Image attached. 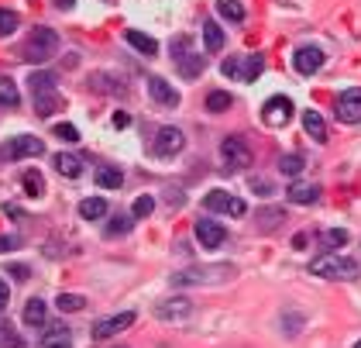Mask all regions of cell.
<instances>
[{
  "mask_svg": "<svg viewBox=\"0 0 361 348\" xmlns=\"http://www.w3.org/2000/svg\"><path fill=\"white\" fill-rule=\"evenodd\" d=\"M0 348H24V338L7 321H0Z\"/></svg>",
  "mask_w": 361,
  "mask_h": 348,
  "instance_id": "obj_35",
  "label": "cell"
},
{
  "mask_svg": "<svg viewBox=\"0 0 361 348\" xmlns=\"http://www.w3.org/2000/svg\"><path fill=\"white\" fill-rule=\"evenodd\" d=\"M55 307L62 314H76V310H86V297H80V293H59Z\"/></svg>",
  "mask_w": 361,
  "mask_h": 348,
  "instance_id": "obj_31",
  "label": "cell"
},
{
  "mask_svg": "<svg viewBox=\"0 0 361 348\" xmlns=\"http://www.w3.org/2000/svg\"><path fill=\"white\" fill-rule=\"evenodd\" d=\"M262 55H241V59H227L224 66H220V73L224 76H238L244 83H255L258 76H262Z\"/></svg>",
  "mask_w": 361,
  "mask_h": 348,
  "instance_id": "obj_10",
  "label": "cell"
},
{
  "mask_svg": "<svg viewBox=\"0 0 361 348\" xmlns=\"http://www.w3.org/2000/svg\"><path fill=\"white\" fill-rule=\"evenodd\" d=\"M190 314H193V304L186 297H169V300H162L155 307V317H159L162 324H183Z\"/></svg>",
  "mask_w": 361,
  "mask_h": 348,
  "instance_id": "obj_12",
  "label": "cell"
},
{
  "mask_svg": "<svg viewBox=\"0 0 361 348\" xmlns=\"http://www.w3.org/2000/svg\"><path fill=\"white\" fill-rule=\"evenodd\" d=\"M227 107H231V93H227V90H210V97H206V111L220 114V111H227Z\"/></svg>",
  "mask_w": 361,
  "mask_h": 348,
  "instance_id": "obj_34",
  "label": "cell"
},
{
  "mask_svg": "<svg viewBox=\"0 0 361 348\" xmlns=\"http://www.w3.org/2000/svg\"><path fill=\"white\" fill-rule=\"evenodd\" d=\"M292 114H296V107H292V100L279 93V97H269L265 100V107H262V121L269 125V128H282V125H289L292 121Z\"/></svg>",
  "mask_w": 361,
  "mask_h": 348,
  "instance_id": "obj_9",
  "label": "cell"
},
{
  "mask_svg": "<svg viewBox=\"0 0 361 348\" xmlns=\"http://www.w3.org/2000/svg\"><path fill=\"white\" fill-rule=\"evenodd\" d=\"M55 52H59V32L48 28V25L31 28V35L21 45V59H24V62H48Z\"/></svg>",
  "mask_w": 361,
  "mask_h": 348,
  "instance_id": "obj_2",
  "label": "cell"
},
{
  "mask_svg": "<svg viewBox=\"0 0 361 348\" xmlns=\"http://www.w3.org/2000/svg\"><path fill=\"white\" fill-rule=\"evenodd\" d=\"M355 348H361V342H358V345H355Z\"/></svg>",
  "mask_w": 361,
  "mask_h": 348,
  "instance_id": "obj_46",
  "label": "cell"
},
{
  "mask_svg": "<svg viewBox=\"0 0 361 348\" xmlns=\"http://www.w3.org/2000/svg\"><path fill=\"white\" fill-rule=\"evenodd\" d=\"M97 183H100L104 190H120V186H124V173H120L118 166H100V169H97Z\"/></svg>",
  "mask_w": 361,
  "mask_h": 348,
  "instance_id": "obj_25",
  "label": "cell"
},
{
  "mask_svg": "<svg viewBox=\"0 0 361 348\" xmlns=\"http://www.w3.org/2000/svg\"><path fill=\"white\" fill-rule=\"evenodd\" d=\"M21 104V93H17V87H14V80L10 76H0V107H17Z\"/></svg>",
  "mask_w": 361,
  "mask_h": 348,
  "instance_id": "obj_27",
  "label": "cell"
},
{
  "mask_svg": "<svg viewBox=\"0 0 361 348\" xmlns=\"http://www.w3.org/2000/svg\"><path fill=\"white\" fill-rule=\"evenodd\" d=\"M292 66H296V73H299V76H313V73H320L323 52L317 48V45H303V48H296Z\"/></svg>",
  "mask_w": 361,
  "mask_h": 348,
  "instance_id": "obj_14",
  "label": "cell"
},
{
  "mask_svg": "<svg viewBox=\"0 0 361 348\" xmlns=\"http://www.w3.org/2000/svg\"><path fill=\"white\" fill-rule=\"evenodd\" d=\"M7 304H10V283H3V279H0V310H3Z\"/></svg>",
  "mask_w": 361,
  "mask_h": 348,
  "instance_id": "obj_42",
  "label": "cell"
},
{
  "mask_svg": "<svg viewBox=\"0 0 361 348\" xmlns=\"http://www.w3.org/2000/svg\"><path fill=\"white\" fill-rule=\"evenodd\" d=\"M45 317H48V307H45V300L31 297V300L24 304V314H21V321H24L28 328H41V324H45Z\"/></svg>",
  "mask_w": 361,
  "mask_h": 348,
  "instance_id": "obj_21",
  "label": "cell"
},
{
  "mask_svg": "<svg viewBox=\"0 0 361 348\" xmlns=\"http://www.w3.org/2000/svg\"><path fill=\"white\" fill-rule=\"evenodd\" d=\"M41 145L35 134H17V138H10V141H3V148H0V159L3 162H17V159H35L41 155Z\"/></svg>",
  "mask_w": 361,
  "mask_h": 348,
  "instance_id": "obj_8",
  "label": "cell"
},
{
  "mask_svg": "<svg viewBox=\"0 0 361 348\" xmlns=\"http://www.w3.org/2000/svg\"><path fill=\"white\" fill-rule=\"evenodd\" d=\"M28 87H31V93H35V111H38L41 118H48V114H55V111L62 107L55 73H48V69H35V73L28 76Z\"/></svg>",
  "mask_w": 361,
  "mask_h": 348,
  "instance_id": "obj_1",
  "label": "cell"
},
{
  "mask_svg": "<svg viewBox=\"0 0 361 348\" xmlns=\"http://www.w3.org/2000/svg\"><path fill=\"white\" fill-rule=\"evenodd\" d=\"M183 145H186V138H183V131L179 128H162L159 134H155V155H162V159L179 155Z\"/></svg>",
  "mask_w": 361,
  "mask_h": 348,
  "instance_id": "obj_16",
  "label": "cell"
},
{
  "mask_svg": "<svg viewBox=\"0 0 361 348\" xmlns=\"http://www.w3.org/2000/svg\"><path fill=\"white\" fill-rule=\"evenodd\" d=\"M303 166H306V159L296 155V152H285V155L279 159V173H285V176H299L303 173Z\"/></svg>",
  "mask_w": 361,
  "mask_h": 348,
  "instance_id": "obj_32",
  "label": "cell"
},
{
  "mask_svg": "<svg viewBox=\"0 0 361 348\" xmlns=\"http://www.w3.org/2000/svg\"><path fill=\"white\" fill-rule=\"evenodd\" d=\"M38 348H73V335H69V328H66V324H52V328L41 335Z\"/></svg>",
  "mask_w": 361,
  "mask_h": 348,
  "instance_id": "obj_19",
  "label": "cell"
},
{
  "mask_svg": "<svg viewBox=\"0 0 361 348\" xmlns=\"http://www.w3.org/2000/svg\"><path fill=\"white\" fill-rule=\"evenodd\" d=\"M251 190H255V193H272V183H265V179H251Z\"/></svg>",
  "mask_w": 361,
  "mask_h": 348,
  "instance_id": "obj_43",
  "label": "cell"
},
{
  "mask_svg": "<svg viewBox=\"0 0 361 348\" xmlns=\"http://www.w3.org/2000/svg\"><path fill=\"white\" fill-rule=\"evenodd\" d=\"M282 221H285V214H282V211H265V214H258V228H265V231H276Z\"/></svg>",
  "mask_w": 361,
  "mask_h": 348,
  "instance_id": "obj_38",
  "label": "cell"
},
{
  "mask_svg": "<svg viewBox=\"0 0 361 348\" xmlns=\"http://www.w3.org/2000/svg\"><path fill=\"white\" fill-rule=\"evenodd\" d=\"M131 324H134V310H120V314H111V317H100V321H93V342L114 338L120 331H127Z\"/></svg>",
  "mask_w": 361,
  "mask_h": 348,
  "instance_id": "obj_11",
  "label": "cell"
},
{
  "mask_svg": "<svg viewBox=\"0 0 361 348\" xmlns=\"http://www.w3.org/2000/svg\"><path fill=\"white\" fill-rule=\"evenodd\" d=\"M111 125H114V128H118V131H124V128H127V125H131V114H127V111H114V118H111Z\"/></svg>",
  "mask_w": 361,
  "mask_h": 348,
  "instance_id": "obj_41",
  "label": "cell"
},
{
  "mask_svg": "<svg viewBox=\"0 0 361 348\" xmlns=\"http://www.w3.org/2000/svg\"><path fill=\"white\" fill-rule=\"evenodd\" d=\"M21 249V238L17 235H0V252H14Z\"/></svg>",
  "mask_w": 361,
  "mask_h": 348,
  "instance_id": "obj_40",
  "label": "cell"
},
{
  "mask_svg": "<svg viewBox=\"0 0 361 348\" xmlns=\"http://www.w3.org/2000/svg\"><path fill=\"white\" fill-rule=\"evenodd\" d=\"M320 183H289V190H285V197L289 200H296V204H303V207H310V204H317L320 200Z\"/></svg>",
  "mask_w": 361,
  "mask_h": 348,
  "instance_id": "obj_17",
  "label": "cell"
},
{
  "mask_svg": "<svg viewBox=\"0 0 361 348\" xmlns=\"http://www.w3.org/2000/svg\"><path fill=\"white\" fill-rule=\"evenodd\" d=\"M234 276V265H190V269H179L172 276L176 286H217V283H227Z\"/></svg>",
  "mask_w": 361,
  "mask_h": 348,
  "instance_id": "obj_3",
  "label": "cell"
},
{
  "mask_svg": "<svg viewBox=\"0 0 361 348\" xmlns=\"http://www.w3.org/2000/svg\"><path fill=\"white\" fill-rule=\"evenodd\" d=\"M193 228H197V242H200L203 249H220V245H224V238H227V231H224V224H220V221L200 218Z\"/></svg>",
  "mask_w": 361,
  "mask_h": 348,
  "instance_id": "obj_15",
  "label": "cell"
},
{
  "mask_svg": "<svg viewBox=\"0 0 361 348\" xmlns=\"http://www.w3.org/2000/svg\"><path fill=\"white\" fill-rule=\"evenodd\" d=\"M131 221L134 214H118V218L107 221V238H124L127 231H131Z\"/></svg>",
  "mask_w": 361,
  "mask_h": 348,
  "instance_id": "obj_33",
  "label": "cell"
},
{
  "mask_svg": "<svg viewBox=\"0 0 361 348\" xmlns=\"http://www.w3.org/2000/svg\"><path fill=\"white\" fill-rule=\"evenodd\" d=\"M203 42H206L210 52H220V48H224V32H220L217 21H203Z\"/></svg>",
  "mask_w": 361,
  "mask_h": 348,
  "instance_id": "obj_26",
  "label": "cell"
},
{
  "mask_svg": "<svg viewBox=\"0 0 361 348\" xmlns=\"http://www.w3.org/2000/svg\"><path fill=\"white\" fill-rule=\"evenodd\" d=\"M320 245L327 249V252L344 249V245H348V231H344V228H327V231L320 235Z\"/></svg>",
  "mask_w": 361,
  "mask_h": 348,
  "instance_id": "obj_28",
  "label": "cell"
},
{
  "mask_svg": "<svg viewBox=\"0 0 361 348\" xmlns=\"http://www.w3.org/2000/svg\"><path fill=\"white\" fill-rule=\"evenodd\" d=\"M21 183H24V193H28L31 200H38L41 193H45V179H41V173H35V169H24Z\"/></svg>",
  "mask_w": 361,
  "mask_h": 348,
  "instance_id": "obj_29",
  "label": "cell"
},
{
  "mask_svg": "<svg viewBox=\"0 0 361 348\" xmlns=\"http://www.w3.org/2000/svg\"><path fill=\"white\" fill-rule=\"evenodd\" d=\"M217 11H220V18H227V21H234V25L244 21V4H241V0H217Z\"/></svg>",
  "mask_w": 361,
  "mask_h": 348,
  "instance_id": "obj_30",
  "label": "cell"
},
{
  "mask_svg": "<svg viewBox=\"0 0 361 348\" xmlns=\"http://www.w3.org/2000/svg\"><path fill=\"white\" fill-rule=\"evenodd\" d=\"M303 131L313 138V141H327V125H323V118L310 107V111H303Z\"/></svg>",
  "mask_w": 361,
  "mask_h": 348,
  "instance_id": "obj_23",
  "label": "cell"
},
{
  "mask_svg": "<svg viewBox=\"0 0 361 348\" xmlns=\"http://www.w3.org/2000/svg\"><path fill=\"white\" fill-rule=\"evenodd\" d=\"M310 272L320 279H344V283H355L361 276L358 262L351 256H320V259L310 262Z\"/></svg>",
  "mask_w": 361,
  "mask_h": 348,
  "instance_id": "obj_4",
  "label": "cell"
},
{
  "mask_svg": "<svg viewBox=\"0 0 361 348\" xmlns=\"http://www.w3.org/2000/svg\"><path fill=\"white\" fill-rule=\"evenodd\" d=\"M152 211H155V197H152V193H141V197L131 204V214H134V218H148Z\"/></svg>",
  "mask_w": 361,
  "mask_h": 348,
  "instance_id": "obj_36",
  "label": "cell"
},
{
  "mask_svg": "<svg viewBox=\"0 0 361 348\" xmlns=\"http://www.w3.org/2000/svg\"><path fill=\"white\" fill-rule=\"evenodd\" d=\"M148 93L159 100L162 107H176V104H179V93L172 90L169 80H162V76H148Z\"/></svg>",
  "mask_w": 361,
  "mask_h": 348,
  "instance_id": "obj_18",
  "label": "cell"
},
{
  "mask_svg": "<svg viewBox=\"0 0 361 348\" xmlns=\"http://www.w3.org/2000/svg\"><path fill=\"white\" fill-rule=\"evenodd\" d=\"M55 4H59V7H62V11H69V7H73V4H76V0H55Z\"/></svg>",
  "mask_w": 361,
  "mask_h": 348,
  "instance_id": "obj_45",
  "label": "cell"
},
{
  "mask_svg": "<svg viewBox=\"0 0 361 348\" xmlns=\"http://www.w3.org/2000/svg\"><path fill=\"white\" fill-rule=\"evenodd\" d=\"M203 207L213 211V214H231V218H244L248 214V204L241 197H234V193H227V190H210L203 197Z\"/></svg>",
  "mask_w": 361,
  "mask_h": 348,
  "instance_id": "obj_7",
  "label": "cell"
},
{
  "mask_svg": "<svg viewBox=\"0 0 361 348\" xmlns=\"http://www.w3.org/2000/svg\"><path fill=\"white\" fill-rule=\"evenodd\" d=\"M172 62H176V69L186 76V80H197L203 73V55L193 48V39L190 35H179V39H172Z\"/></svg>",
  "mask_w": 361,
  "mask_h": 348,
  "instance_id": "obj_5",
  "label": "cell"
},
{
  "mask_svg": "<svg viewBox=\"0 0 361 348\" xmlns=\"http://www.w3.org/2000/svg\"><path fill=\"white\" fill-rule=\"evenodd\" d=\"M10 276H14V279H28L31 272H28V265H10Z\"/></svg>",
  "mask_w": 361,
  "mask_h": 348,
  "instance_id": "obj_44",
  "label": "cell"
},
{
  "mask_svg": "<svg viewBox=\"0 0 361 348\" xmlns=\"http://www.w3.org/2000/svg\"><path fill=\"white\" fill-rule=\"evenodd\" d=\"M124 39H127V45H134L141 55H155V52H159V42H155L152 35L138 32V28H127V32H124Z\"/></svg>",
  "mask_w": 361,
  "mask_h": 348,
  "instance_id": "obj_22",
  "label": "cell"
},
{
  "mask_svg": "<svg viewBox=\"0 0 361 348\" xmlns=\"http://www.w3.org/2000/svg\"><path fill=\"white\" fill-rule=\"evenodd\" d=\"M220 159H224V166H227L231 173L248 169V166H251V145H248L241 134H227V138L220 141Z\"/></svg>",
  "mask_w": 361,
  "mask_h": 348,
  "instance_id": "obj_6",
  "label": "cell"
},
{
  "mask_svg": "<svg viewBox=\"0 0 361 348\" xmlns=\"http://www.w3.org/2000/svg\"><path fill=\"white\" fill-rule=\"evenodd\" d=\"M55 169L66 176V179H80L83 176V159L80 155H73V152H59V155H55Z\"/></svg>",
  "mask_w": 361,
  "mask_h": 348,
  "instance_id": "obj_20",
  "label": "cell"
},
{
  "mask_svg": "<svg viewBox=\"0 0 361 348\" xmlns=\"http://www.w3.org/2000/svg\"><path fill=\"white\" fill-rule=\"evenodd\" d=\"M21 25V18L10 11V7H0V35H14Z\"/></svg>",
  "mask_w": 361,
  "mask_h": 348,
  "instance_id": "obj_37",
  "label": "cell"
},
{
  "mask_svg": "<svg viewBox=\"0 0 361 348\" xmlns=\"http://www.w3.org/2000/svg\"><path fill=\"white\" fill-rule=\"evenodd\" d=\"M104 214H107V200H104V197H86V200H80L83 221H100Z\"/></svg>",
  "mask_w": 361,
  "mask_h": 348,
  "instance_id": "obj_24",
  "label": "cell"
},
{
  "mask_svg": "<svg viewBox=\"0 0 361 348\" xmlns=\"http://www.w3.org/2000/svg\"><path fill=\"white\" fill-rule=\"evenodd\" d=\"M334 111H337V118H341L344 125H358L361 121V87L344 90V93L337 97Z\"/></svg>",
  "mask_w": 361,
  "mask_h": 348,
  "instance_id": "obj_13",
  "label": "cell"
},
{
  "mask_svg": "<svg viewBox=\"0 0 361 348\" xmlns=\"http://www.w3.org/2000/svg\"><path fill=\"white\" fill-rule=\"evenodd\" d=\"M55 134H59L62 141H80V131L73 128V125H66V121H62V125H55Z\"/></svg>",
  "mask_w": 361,
  "mask_h": 348,
  "instance_id": "obj_39",
  "label": "cell"
}]
</instances>
